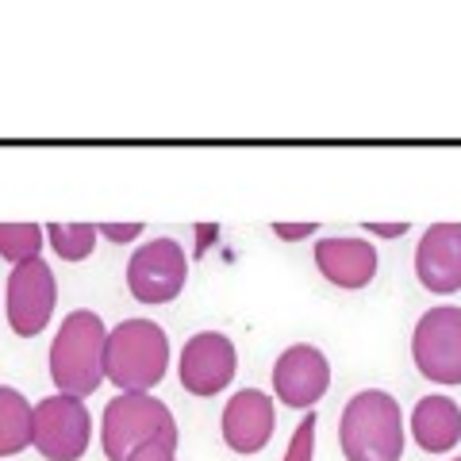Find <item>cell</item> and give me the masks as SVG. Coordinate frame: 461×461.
<instances>
[{"label": "cell", "mask_w": 461, "mask_h": 461, "mask_svg": "<svg viewBox=\"0 0 461 461\" xmlns=\"http://www.w3.org/2000/svg\"><path fill=\"white\" fill-rule=\"evenodd\" d=\"M339 446L346 461H400L408 446L400 400L384 388L354 393L339 420Z\"/></svg>", "instance_id": "1"}, {"label": "cell", "mask_w": 461, "mask_h": 461, "mask_svg": "<svg viewBox=\"0 0 461 461\" xmlns=\"http://www.w3.org/2000/svg\"><path fill=\"white\" fill-rule=\"evenodd\" d=\"M108 327L93 308H74L50 342V381L66 396H93L104 384Z\"/></svg>", "instance_id": "2"}, {"label": "cell", "mask_w": 461, "mask_h": 461, "mask_svg": "<svg viewBox=\"0 0 461 461\" xmlns=\"http://www.w3.org/2000/svg\"><path fill=\"white\" fill-rule=\"evenodd\" d=\"M169 369V335L154 320H123L108 330L104 381L120 393H154Z\"/></svg>", "instance_id": "3"}, {"label": "cell", "mask_w": 461, "mask_h": 461, "mask_svg": "<svg viewBox=\"0 0 461 461\" xmlns=\"http://www.w3.org/2000/svg\"><path fill=\"white\" fill-rule=\"evenodd\" d=\"M177 420H173L169 403L154 393H120L104 403V420H100V446L108 461H127L147 442L177 446Z\"/></svg>", "instance_id": "4"}, {"label": "cell", "mask_w": 461, "mask_h": 461, "mask_svg": "<svg viewBox=\"0 0 461 461\" xmlns=\"http://www.w3.org/2000/svg\"><path fill=\"white\" fill-rule=\"evenodd\" d=\"M93 442V415L85 400L54 393L32 408V446L47 461H81Z\"/></svg>", "instance_id": "5"}, {"label": "cell", "mask_w": 461, "mask_h": 461, "mask_svg": "<svg viewBox=\"0 0 461 461\" xmlns=\"http://www.w3.org/2000/svg\"><path fill=\"white\" fill-rule=\"evenodd\" d=\"M411 357L415 369L430 384L457 388L461 384V308L438 304L420 315L411 330Z\"/></svg>", "instance_id": "6"}, {"label": "cell", "mask_w": 461, "mask_h": 461, "mask_svg": "<svg viewBox=\"0 0 461 461\" xmlns=\"http://www.w3.org/2000/svg\"><path fill=\"white\" fill-rule=\"evenodd\" d=\"M189 281V254L177 239H150L127 262V288L139 304H173Z\"/></svg>", "instance_id": "7"}, {"label": "cell", "mask_w": 461, "mask_h": 461, "mask_svg": "<svg viewBox=\"0 0 461 461\" xmlns=\"http://www.w3.org/2000/svg\"><path fill=\"white\" fill-rule=\"evenodd\" d=\"M54 304H58V281L42 258L12 266L5 281V312H8V327L20 339L42 335L54 315Z\"/></svg>", "instance_id": "8"}, {"label": "cell", "mask_w": 461, "mask_h": 461, "mask_svg": "<svg viewBox=\"0 0 461 461\" xmlns=\"http://www.w3.org/2000/svg\"><path fill=\"white\" fill-rule=\"evenodd\" d=\"M330 388V362L320 346L293 342L273 362V396L293 411H312Z\"/></svg>", "instance_id": "9"}, {"label": "cell", "mask_w": 461, "mask_h": 461, "mask_svg": "<svg viewBox=\"0 0 461 461\" xmlns=\"http://www.w3.org/2000/svg\"><path fill=\"white\" fill-rule=\"evenodd\" d=\"M235 369H239V350L223 330H196V335L185 342L181 350V388L189 396H215L235 381Z\"/></svg>", "instance_id": "10"}, {"label": "cell", "mask_w": 461, "mask_h": 461, "mask_svg": "<svg viewBox=\"0 0 461 461\" xmlns=\"http://www.w3.org/2000/svg\"><path fill=\"white\" fill-rule=\"evenodd\" d=\"M273 427H277V415H273V396L262 393V388H239L235 396L227 400L223 408V442L230 446L235 454H262L269 438H273Z\"/></svg>", "instance_id": "11"}, {"label": "cell", "mask_w": 461, "mask_h": 461, "mask_svg": "<svg viewBox=\"0 0 461 461\" xmlns=\"http://www.w3.org/2000/svg\"><path fill=\"white\" fill-rule=\"evenodd\" d=\"M415 277L427 293H461V223H430L415 247Z\"/></svg>", "instance_id": "12"}, {"label": "cell", "mask_w": 461, "mask_h": 461, "mask_svg": "<svg viewBox=\"0 0 461 461\" xmlns=\"http://www.w3.org/2000/svg\"><path fill=\"white\" fill-rule=\"evenodd\" d=\"M377 247L369 239L346 235V239H320L315 242V269L335 285L346 288V293H357L366 288L373 277H377Z\"/></svg>", "instance_id": "13"}, {"label": "cell", "mask_w": 461, "mask_h": 461, "mask_svg": "<svg viewBox=\"0 0 461 461\" xmlns=\"http://www.w3.org/2000/svg\"><path fill=\"white\" fill-rule=\"evenodd\" d=\"M411 438L427 454H450L461 446V403L446 393H430L411 408Z\"/></svg>", "instance_id": "14"}, {"label": "cell", "mask_w": 461, "mask_h": 461, "mask_svg": "<svg viewBox=\"0 0 461 461\" xmlns=\"http://www.w3.org/2000/svg\"><path fill=\"white\" fill-rule=\"evenodd\" d=\"M32 446V400L20 388L0 384V457H16Z\"/></svg>", "instance_id": "15"}, {"label": "cell", "mask_w": 461, "mask_h": 461, "mask_svg": "<svg viewBox=\"0 0 461 461\" xmlns=\"http://www.w3.org/2000/svg\"><path fill=\"white\" fill-rule=\"evenodd\" d=\"M42 230H47L50 247L62 262H85L96 250V239H100L96 223H50Z\"/></svg>", "instance_id": "16"}, {"label": "cell", "mask_w": 461, "mask_h": 461, "mask_svg": "<svg viewBox=\"0 0 461 461\" xmlns=\"http://www.w3.org/2000/svg\"><path fill=\"white\" fill-rule=\"evenodd\" d=\"M42 227L39 223H0V258L12 266L32 262L42 250Z\"/></svg>", "instance_id": "17"}, {"label": "cell", "mask_w": 461, "mask_h": 461, "mask_svg": "<svg viewBox=\"0 0 461 461\" xmlns=\"http://www.w3.org/2000/svg\"><path fill=\"white\" fill-rule=\"evenodd\" d=\"M315 427H320V415H304L293 430V442L285 450V461H315Z\"/></svg>", "instance_id": "18"}, {"label": "cell", "mask_w": 461, "mask_h": 461, "mask_svg": "<svg viewBox=\"0 0 461 461\" xmlns=\"http://www.w3.org/2000/svg\"><path fill=\"white\" fill-rule=\"evenodd\" d=\"M127 461H177V446L147 442V446H139L135 454H127Z\"/></svg>", "instance_id": "19"}, {"label": "cell", "mask_w": 461, "mask_h": 461, "mask_svg": "<svg viewBox=\"0 0 461 461\" xmlns=\"http://www.w3.org/2000/svg\"><path fill=\"white\" fill-rule=\"evenodd\" d=\"M96 230L104 239H112V242H135L147 227H142V223H96Z\"/></svg>", "instance_id": "20"}, {"label": "cell", "mask_w": 461, "mask_h": 461, "mask_svg": "<svg viewBox=\"0 0 461 461\" xmlns=\"http://www.w3.org/2000/svg\"><path fill=\"white\" fill-rule=\"evenodd\" d=\"M312 230H320V223H273V235L281 242H300V239H308Z\"/></svg>", "instance_id": "21"}, {"label": "cell", "mask_w": 461, "mask_h": 461, "mask_svg": "<svg viewBox=\"0 0 461 461\" xmlns=\"http://www.w3.org/2000/svg\"><path fill=\"white\" fill-rule=\"evenodd\" d=\"M362 230H373V235H381V239H400L403 230H411L408 223H362Z\"/></svg>", "instance_id": "22"}, {"label": "cell", "mask_w": 461, "mask_h": 461, "mask_svg": "<svg viewBox=\"0 0 461 461\" xmlns=\"http://www.w3.org/2000/svg\"><path fill=\"white\" fill-rule=\"evenodd\" d=\"M450 461H461V457H450Z\"/></svg>", "instance_id": "23"}]
</instances>
